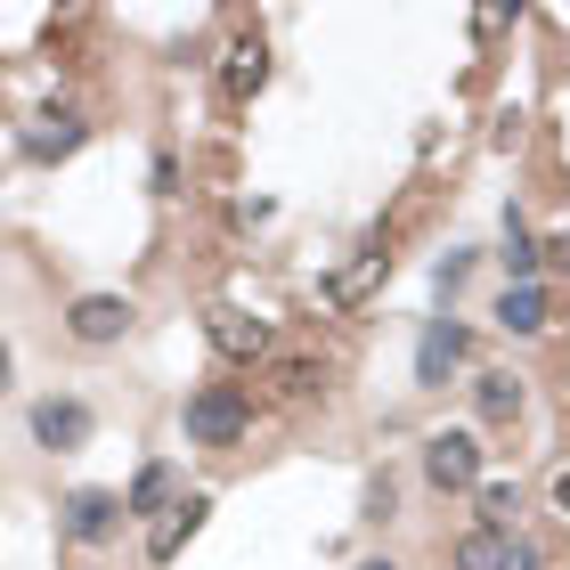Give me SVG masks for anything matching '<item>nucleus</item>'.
I'll list each match as a JSON object with an SVG mask.
<instances>
[{
    "mask_svg": "<svg viewBox=\"0 0 570 570\" xmlns=\"http://www.w3.org/2000/svg\"><path fill=\"white\" fill-rule=\"evenodd\" d=\"M498 326H505V334H538V326H547V294H538V285H505Z\"/></svg>",
    "mask_w": 570,
    "mask_h": 570,
    "instance_id": "obj_13",
    "label": "nucleus"
},
{
    "mask_svg": "<svg viewBox=\"0 0 570 570\" xmlns=\"http://www.w3.org/2000/svg\"><path fill=\"white\" fill-rule=\"evenodd\" d=\"M456 570H513V538L505 530H464L456 538Z\"/></svg>",
    "mask_w": 570,
    "mask_h": 570,
    "instance_id": "obj_11",
    "label": "nucleus"
},
{
    "mask_svg": "<svg viewBox=\"0 0 570 570\" xmlns=\"http://www.w3.org/2000/svg\"><path fill=\"white\" fill-rule=\"evenodd\" d=\"M33 440L41 449H82L90 440V407L82 400H41L33 407Z\"/></svg>",
    "mask_w": 570,
    "mask_h": 570,
    "instance_id": "obj_6",
    "label": "nucleus"
},
{
    "mask_svg": "<svg viewBox=\"0 0 570 570\" xmlns=\"http://www.w3.org/2000/svg\"><path fill=\"white\" fill-rule=\"evenodd\" d=\"M424 481L432 489H473L481 481V440L473 432H432L424 440Z\"/></svg>",
    "mask_w": 570,
    "mask_h": 570,
    "instance_id": "obj_1",
    "label": "nucleus"
},
{
    "mask_svg": "<svg viewBox=\"0 0 570 570\" xmlns=\"http://www.w3.org/2000/svg\"><path fill=\"white\" fill-rule=\"evenodd\" d=\"M554 505H562V513H570V473H562V481H554Z\"/></svg>",
    "mask_w": 570,
    "mask_h": 570,
    "instance_id": "obj_18",
    "label": "nucleus"
},
{
    "mask_svg": "<svg viewBox=\"0 0 570 570\" xmlns=\"http://www.w3.org/2000/svg\"><path fill=\"white\" fill-rule=\"evenodd\" d=\"M513 505H522V498H513V481H489V489H481V530H505Z\"/></svg>",
    "mask_w": 570,
    "mask_h": 570,
    "instance_id": "obj_17",
    "label": "nucleus"
},
{
    "mask_svg": "<svg viewBox=\"0 0 570 570\" xmlns=\"http://www.w3.org/2000/svg\"><path fill=\"white\" fill-rule=\"evenodd\" d=\"M245 400L237 392H196L188 400V440H204V449H228V440H245Z\"/></svg>",
    "mask_w": 570,
    "mask_h": 570,
    "instance_id": "obj_2",
    "label": "nucleus"
},
{
    "mask_svg": "<svg viewBox=\"0 0 570 570\" xmlns=\"http://www.w3.org/2000/svg\"><path fill=\"white\" fill-rule=\"evenodd\" d=\"M456 358H464V326L432 318V326H424V351H416V383H449Z\"/></svg>",
    "mask_w": 570,
    "mask_h": 570,
    "instance_id": "obj_9",
    "label": "nucleus"
},
{
    "mask_svg": "<svg viewBox=\"0 0 570 570\" xmlns=\"http://www.w3.org/2000/svg\"><path fill=\"white\" fill-rule=\"evenodd\" d=\"M164 498H171V464H147V473L131 481V513H155ZM164 513H171V505H164Z\"/></svg>",
    "mask_w": 570,
    "mask_h": 570,
    "instance_id": "obj_16",
    "label": "nucleus"
},
{
    "mask_svg": "<svg viewBox=\"0 0 570 570\" xmlns=\"http://www.w3.org/2000/svg\"><path fill=\"white\" fill-rule=\"evenodd\" d=\"M262 82H269V49H262V33H237L220 49V90L228 98H253Z\"/></svg>",
    "mask_w": 570,
    "mask_h": 570,
    "instance_id": "obj_4",
    "label": "nucleus"
},
{
    "mask_svg": "<svg viewBox=\"0 0 570 570\" xmlns=\"http://www.w3.org/2000/svg\"><path fill=\"white\" fill-rule=\"evenodd\" d=\"M383 262H392V253H358V262H351L343 277H334V285H326V294H334V302H358V294H367V285L383 277Z\"/></svg>",
    "mask_w": 570,
    "mask_h": 570,
    "instance_id": "obj_14",
    "label": "nucleus"
},
{
    "mask_svg": "<svg viewBox=\"0 0 570 570\" xmlns=\"http://www.w3.org/2000/svg\"><path fill=\"white\" fill-rule=\"evenodd\" d=\"M505 269H513V285H538V245L522 237V220H505Z\"/></svg>",
    "mask_w": 570,
    "mask_h": 570,
    "instance_id": "obj_15",
    "label": "nucleus"
},
{
    "mask_svg": "<svg viewBox=\"0 0 570 570\" xmlns=\"http://www.w3.org/2000/svg\"><path fill=\"white\" fill-rule=\"evenodd\" d=\"M66 326H73V343H122V334H131V302L122 294H82Z\"/></svg>",
    "mask_w": 570,
    "mask_h": 570,
    "instance_id": "obj_3",
    "label": "nucleus"
},
{
    "mask_svg": "<svg viewBox=\"0 0 570 570\" xmlns=\"http://www.w3.org/2000/svg\"><path fill=\"white\" fill-rule=\"evenodd\" d=\"M358 570H392V562H358Z\"/></svg>",
    "mask_w": 570,
    "mask_h": 570,
    "instance_id": "obj_19",
    "label": "nucleus"
},
{
    "mask_svg": "<svg viewBox=\"0 0 570 570\" xmlns=\"http://www.w3.org/2000/svg\"><path fill=\"white\" fill-rule=\"evenodd\" d=\"M115 513H131V505L107 498V489H82V498L66 505V530H73V538H115Z\"/></svg>",
    "mask_w": 570,
    "mask_h": 570,
    "instance_id": "obj_10",
    "label": "nucleus"
},
{
    "mask_svg": "<svg viewBox=\"0 0 570 570\" xmlns=\"http://www.w3.org/2000/svg\"><path fill=\"white\" fill-rule=\"evenodd\" d=\"M204 334H213L220 358H262V351H269V326L245 318V309H213V318H204Z\"/></svg>",
    "mask_w": 570,
    "mask_h": 570,
    "instance_id": "obj_7",
    "label": "nucleus"
},
{
    "mask_svg": "<svg viewBox=\"0 0 570 570\" xmlns=\"http://www.w3.org/2000/svg\"><path fill=\"white\" fill-rule=\"evenodd\" d=\"M204 513H213V498H171V513L147 530V562H171V554L204 530Z\"/></svg>",
    "mask_w": 570,
    "mask_h": 570,
    "instance_id": "obj_5",
    "label": "nucleus"
},
{
    "mask_svg": "<svg viewBox=\"0 0 570 570\" xmlns=\"http://www.w3.org/2000/svg\"><path fill=\"white\" fill-rule=\"evenodd\" d=\"M473 407H481V424H513V416H522V383H513V375H481Z\"/></svg>",
    "mask_w": 570,
    "mask_h": 570,
    "instance_id": "obj_12",
    "label": "nucleus"
},
{
    "mask_svg": "<svg viewBox=\"0 0 570 570\" xmlns=\"http://www.w3.org/2000/svg\"><path fill=\"white\" fill-rule=\"evenodd\" d=\"M73 147H82V115H66V107L41 115L33 131H24V155H33V164H66Z\"/></svg>",
    "mask_w": 570,
    "mask_h": 570,
    "instance_id": "obj_8",
    "label": "nucleus"
}]
</instances>
